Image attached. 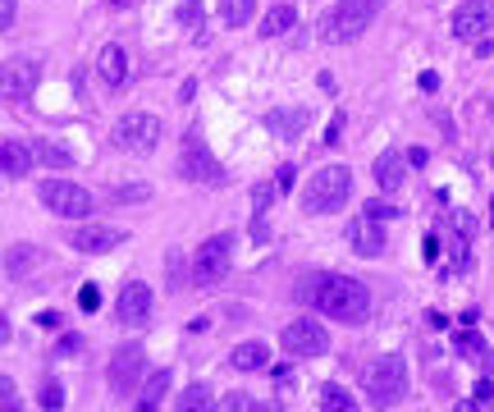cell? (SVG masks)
<instances>
[{
    "mask_svg": "<svg viewBox=\"0 0 494 412\" xmlns=\"http://www.w3.org/2000/svg\"><path fill=\"white\" fill-rule=\"evenodd\" d=\"M37 398H42V407H60V403H64V389H60V385H55V380H46V385H42V394H37Z\"/></svg>",
    "mask_w": 494,
    "mask_h": 412,
    "instance_id": "d6a6232c",
    "label": "cell"
},
{
    "mask_svg": "<svg viewBox=\"0 0 494 412\" xmlns=\"http://www.w3.org/2000/svg\"><path fill=\"white\" fill-rule=\"evenodd\" d=\"M307 110H270L266 115V128L275 133V137H284V143H289V137H303V128H307Z\"/></svg>",
    "mask_w": 494,
    "mask_h": 412,
    "instance_id": "ac0fdd59",
    "label": "cell"
},
{
    "mask_svg": "<svg viewBox=\"0 0 494 412\" xmlns=\"http://www.w3.org/2000/svg\"><path fill=\"white\" fill-rule=\"evenodd\" d=\"M316 307L339 325H362L371 312V289L362 280H348V275H325L316 289Z\"/></svg>",
    "mask_w": 494,
    "mask_h": 412,
    "instance_id": "6da1fadb",
    "label": "cell"
},
{
    "mask_svg": "<svg viewBox=\"0 0 494 412\" xmlns=\"http://www.w3.org/2000/svg\"><path fill=\"white\" fill-rule=\"evenodd\" d=\"M376 14H380V0H339V5H334L316 28H321L325 42L348 46V42H358V37L376 23Z\"/></svg>",
    "mask_w": 494,
    "mask_h": 412,
    "instance_id": "7a4b0ae2",
    "label": "cell"
},
{
    "mask_svg": "<svg viewBox=\"0 0 494 412\" xmlns=\"http://www.w3.org/2000/svg\"><path fill=\"white\" fill-rule=\"evenodd\" d=\"M115 5H133V0H115Z\"/></svg>",
    "mask_w": 494,
    "mask_h": 412,
    "instance_id": "f6af8a7d",
    "label": "cell"
},
{
    "mask_svg": "<svg viewBox=\"0 0 494 412\" xmlns=\"http://www.w3.org/2000/svg\"><path fill=\"white\" fill-rule=\"evenodd\" d=\"M275 183H279V192H289L294 188V165H279L275 170Z\"/></svg>",
    "mask_w": 494,
    "mask_h": 412,
    "instance_id": "8d00e7d4",
    "label": "cell"
},
{
    "mask_svg": "<svg viewBox=\"0 0 494 412\" xmlns=\"http://www.w3.org/2000/svg\"><path fill=\"white\" fill-rule=\"evenodd\" d=\"M407 161H412V165H426V161H431V152H426V147H412V152H407Z\"/></svg>",
    "mask_w": 494,
    "mask_h": 412,
    "instance_id": "7bdbcfd3",
    "label": "cell"
},
{
    "mask_svg": "<svg viewBox=\"0 0 494 412\" xmlns=\"http://www.w3.org/2000/svg\"><path fill=\"white\" fill-rule=\"evenodd\" d=\"M220 19L229 28H247L256 19V0H220Z\"/></svg>",
    "mask_w": 494,
    "mask_h": 412,
    "instance_id": "603a6c76",
    "label": "cell"
},
{
    "mask_svg": "<svg viewBox=\"0 0 494 412\" xmlns=\"http://www.w3.org/2000/svg\"><path fill=\"white\" fill-rule=\"evenodd\" d=\"M316 403H321V407H330V412H348V407H352V394H348L343 385H321Z\"/></svg>",
    "mask_w": 494,
    "mask_h": 412,
    "instance_id": "484cf974",
    "label": "cell"
},
{
    "mask_svg": "<svg viewBox=\"0 0 494 412\" xmlns=\"http://www.w3.org/2000/svg\"><path fill=\"white\" fill-rule=\"evenodd\" d=\"M453 349L462 353V358H471L480 371H489V349H485V343H480V334L476 330H462L458 339H453Z\"/></svg>",
    "mask_w": 494,
    "mask_h": 412,
    "instance_id": "7402d4cb",
    "label": "cell"
},
{
    "mask_svg": "<svg viewBox=\"0 0 494 412\" xmlns=\"http://www.w3.org/2000/svg\"><path fill=\"white\" fill-rule=\"evenodd\" d=\"M14 19H19V0H0V28H14Z\"/></svg>",
    "mask_w": 494,
    "mask_h": 412,
    "instance_id": "836d02e7",
    "label": "cell"
},
{
    "mask_svg": "<svg viewBox=\"0 0 494 412\" xmlns=\"http://www.w3.org/2000/svg\"><path fill=\"white\" fill-rule=\"evenodd\" d=\"M124 239H128V229H119V225H83L74 239H69V248H79V252L97 257V252H110V248H119Z\"/></svg>",
    "mask_w": 494,
    "mask_h": 412,
    "instance_id": "7c38bea8",
    "label": "cell"
},
{
    "mask_svg": "<svg viewBox=\"0 0 494 412\" xmlns=\"http://www.w3.org/2000/svg\"><path fill=\"white\" fill-rule=\"evenodd\" d=\"M119 321L124 325H143L147 316H152V289L143 285V280H128L124 289H119Z\"/></svg>",
    "mask_w": 494,
    "mask_h": 412,
    "instance_id": "4fadbf2b",
    "label": "cell"
},
{
    "mask_svg": "<svg viewBox=\"0 0 494 412\" xmlns=\"http://www.w3.org/2000/svg\"><path fill=\"white\" fill-rule=\"evenodd\" d=\"M294 23H298V10H294V5H275V10L261 19V37H284Z\"/></svg>",
    "mask_w": 494,
    "mask_h": 412,
    "instance_id": "44dd1931",
    "label": "cell"
},
{
    "mask_svg": "<svg viewBox=\"0 0 494 412\" xmlns=\"http://www.w3.org/2000/svg\"><path fill=\"white\" fill-rule=\"evenodd\" d=\"M234 266V239L229 234H216V239H206L192 257V285L197 289H216L225 285V275Z\"/></svg>",
    "mask_w": 494,
    "mask_h": 412,
    "instance_id": "5b68a950",
    "label": "cell"
},
{
    "mask_svg": "<svg viewBox=\"0 0 494 412\" xmlns=\"http://www.w3.org/2000/svg\"><path fill=\"white\" fill-rule=\"evenodd\" d=\"M476 403H494V385H489V380L476 385Z\"/></svg>",
    "mask_w": 494,
    "mask_h": 412,
    "instance_id": "f35d334b",
    "label": "cell"
},
{
    "mask_svg": "<svg viewBox=\"0 0 494 412\" xmlns=\"http://www.w3.org/2000/svg\"><path fill=\"white\" fill-rule=\"evenodd\" d=\"M440 257V239L435 234H426V261H435Z\"/></svg>",
    "mask_w": 494,
    "mask_h": 412,
    "instance_id": "ee69618b",
    "label": "cell"
},
{
    "mask_svg": "<svg viewBox=\"0 0 494 412\" xmlns=\"http://www.w3.org/2000/svg\"><path fill=\"white\" fill-rule=\"evenodd\" d=\"M362 211H367V216H376V220H394V216H403L398 206H394V201H385V197H371V201L362 206Z\"/></svg>",
    "mask_w": 494,
    "mask_h": 412,
    "instance_id": "4dcf8cb0",
    "label": "cell"
},
{
    "mask_svg": "<svg viewBox=\"0 0 494 412\" xmlns=\"http://www.w3.org/2000/svg\"><path fill=\"white\" fill-rule=\"evenodd\" d=\"M97 79H101V88H110V92H119L124 83H128V55H124V46H101V55H97Z\"/></svg>",
    "mask_w": 494,
    "mask_h": 412,
    "instance_id": "5bb4252c",
    "label": "cell"
},
{
    "mask_svg": "<svg viewBox=\"0 0 494 412\" xmlns=\"http://www.w3.org/2000/svg\"><path fill=\"white\" fill-rule=\"evenodd\" d=\"M348 192H352V170L348 165H325L321 174H312V183L303 192V211L307 216H330L348 201Z\"/></svg>",
    "mask_w": 494,
    "mask_h": 412,
    "instance_id": "3957f363",
    "label": "cell"
},
{
    "mask_svg": "<svg viewBox=\"0 0 494 412\" xmlns=\"http://www.w3.org/2000/svg\"><path fill=\"white\" fill-rule=\"evenodd\" d=\"M110 143H115L119 152L147 156V152H156V143H161V119H156V115H147V110H128V115L115 124Z\"/></svg>",
    "mask_w": 494,
    "mask_h": 412,
    "instance_id": "8992f818",
    "label": "cell"
},
{
    "mask_svg": "<svg viewBox=\"0 0 494 412\" xmlns=\"http://www.w3.org/2000/svg\"><path fill=\"white\" fill-rule=\"evenodd\" d=\"M179 23L183 28H201L206 23V10L197 5V0H183V5H179Z\"/></svg>",
    "mask_w": 494,
    "mask_h": 412,
    "instance_id": "1f68e13d",
    "label": "cell"
},
{
    "mask_svg": "<svg viewBox=\"0 0 494 412\" xmlns=\"http://www.w3.org/2000/svg\"><path fill=\"white\" fill-rule=\"evenodd\" d=\"M385 220H376V216H358L348 225V243L358 248L362 257H380L385 252V229H380Z\"/></svg>",
    "mask_w": 494,
    "mask_h": 412,
    "instance_id": "9a60e30c",
    "label": "cell"
},
{
    "mask_svg": "<svg viewBox=\"0 0 494 412\" xmlns=\"http://www.w3.org/2000/svg\"><path fill=\"white\" fill-rule=\"evenodd\" d=\"M238 371H266L270 367V353H266V343H238V349H234V358H229Z\"/></svg>",
    "mask_w": 494,
    "mask_h": 412,
    "instance_id": "ffe728a7",
    "label": "cell"
},
{
    "mask_svg": "<svg viewBox=\"0 0 494 412\" xmlns=\"http://www.w3.org/2000/svg\"><path fill=\"white\" fill-rule=\"evenodd\" d=\"M489 28H494V5L489 0H467V5L453 14V33L462 42H480Z\"/></svg>",
    "mask_w": 494,
    "mask_h": 412,
    "instance_id": "8fae6325",
    "label": "cell"
},
{
    "mask_svg": "<svg viewBox=\"0 0 494 412\" xmlns=\"http://www.w3.org/2000/svg\"><path fill=\"white\" fill-rule=\"evenodd\" d=\"M37 161H46L51 170H69V165H74V152L51 143V137H42V143H37Z\"/></svg>",
    "mask_w": 494,
    "mask_h": 412,
    "instance_id": "d4e9b609",
    "label": "cell"
},
{
    "mask_svg": "<svg viewBox=\"0 0 494 412\" xmlns=\"http://www.w3.org/2000/svg\"><path fill=\"white\" fill-rule=\"evenodd\" d=\"M179 407H210V389L206 385H188L179 394Z\"/></svg>",
    "mask_w": 494,
    "mask_h": 412,
    "instance_id": "f546056e",
    "label": "cell"
},
{
    "mask_svg": "<svg viewBox=\"0 0 494 412\" xmlns=\"http://www.w3.org/2000/svg\"><path fill=\"white\" fill-rule=\"evenodd\" d=\"M330 349V334L321 330V321H294L284 325V353L289 358H321Z\"/></svg>",
    "mask_w": 494,
    "mask_h": 412,
    "instance_id": "9c48e42d",
    "label": "cell"
},
{
    "mask_svg": "<svg viewBox=\"0 0 494 412\" xmlns=\"http://www.w3.org/2000/svg\"><path fill=\"white\" fill-rule=\"evenodd\" d=\"M37 83V64L33 60H10L5 64V101H23Z\"/></svg>",
    "mask_w": 494,
    "mask_h": 412,
    "instance_id": "e0dca14e",
    "label": "cell"
},
{
    "mask_svg": "<svg viewBox=\"0 0 494 412\" xmlns=\"http://www.w3.org/2000/svg\"><path fill=\"white\" fill-rule=\"evenodd\" d=\"M339 133H343V115H334V124H330V133H325V143H330V147L339 143Z\"/></svg>",
    "mask_w": 494,
    "mask_h": 412,
    "instance_id": "b9f144b4",
    "label": "cell"
},
{
    "mask_svg": "<svg viewBox=\"0 0 494 412\" xmlns=\"http://www.w3.org/2000/svg\"><path fill=\"white\" fill-rule=\"evenodd\" d=\"M23 266H37V252H33V243H14V248H10V275H19Z\"/></svg>",
    "mask_w": 494,
    "mask_h": 412,
    "instance_id": "83f0119b",
    "label": "cell"
},
{
    "mask_svg": "<svg viewBox=\"0 0 494 412\" xmlns=\"http://www.w3.org/2000/svg\"><path fill=\"white\" fill-rule=\"evenodd\" d=\"M37 197H42L46 211H55V216H64V220H83V216L97 211V197H92L83 183H69V179H46V183L37 188Z\"/></svg>",
    "mask_w": 494,
    "mask_h": 412,
    "instance_id": "277c9868",
    "label": "cell"
},
{
    "mask_svg": "<svg viewBox=\"0 0 494 412\" xmlns=\"http://www.w3.org/2000/svg\"><path fill=\"white\" fill-rule=\"evenodd\" d=\"M79 349H83V339H79V334H69V339L60 343V358H64V353H79Z\"/></svg>",
    "mask_w": 494,
    "mask_h": 412,
    "instance_id": "60d3db41",
    "label": "cell"
},
{
    "mask_svg": "<svg viewBox=\"0 0 494 412\" xmlns=\"http://www.w3.org/2000/svg\"><path fill=\"white\" fill-rule=\"evenodd\" d=\"M143 371H147V358H143V349H137V343H124V349L110 358V385H115L119 394L137 389V380H143Z\"/></svg>",
    "mask_w": 494,
    "mask_h": 412,
    "instance_id": "30bf717a",
    "label": "cell"
},
{
    "mask_svg": "<svg viewBox=\"0 0 494 412\" xmlns=\"http://www.w3.org/2000/svg\"><path fill=\"white\" fill-rule=\"evenodd\" d=\"M0 403H5L10 412L19 407V398H14V380H10V376H0Z\"/></svg>",
    "mask_w": 494,
    "mask_h": 412,
    "instance_id": "d590c367",
    "label": "cell"
},
{
    "mask_svg": "<svg viewBox=\"0 0 494 412\" xmlns=\"http://www.w3.org/2000/svg\"><path fill=\"white\" fill-rule=\"evenodd\" d=\"M165 270H170V289H174V285H183V257H179V252H170V257H165Z\"/></svg>",
    "mask_w": 494,
    "mask_h": 412,
    "instance_id": "e575fe53",
    "label": "cell"
},
{
    "mask_svg": "<svg viewBox=\"0 0 494 412\" xmlns=\"http://www.w3.org/2000/svg\"><path fill=\"white\" fill-rule=\"evenodd\" d=\"M407 165H412V161H407L403 152H380V156H376V183H380V188H398V183L407 179Z\"/></svg>",
    "mask_w": 494,
    "mask_h": 412,
    "instance_id": "d6986e66",
    "label": "cell"
},
{
    "mask_svg": "<svg viewBox=\"0 0 494 412\" xmlns=\"http://www.w3.org/2000/svg\"><path fill=\"white\" fill-rule=\"evenodd\" d=\"M179 174L183 179H192V183H225V165L216 161V156H210V147L201 143V137L197 133H188L183 137V152H179Z\"/></svg>",
    "mask_w": 494,
    "mask_h": 412,
    "instance_id": "ba28073f",
    "label": "cell"
},
{
    "mask_svg": "<svg viewBox=\"0 0 494 412\" xmlns=\"http://www.w3.org/2000/svg\"><path fill=\"white\" fill-rule=\"evenodd\" d=\"M367 394H371L376 407H394L407 394V367H403V358H376L367 367Z\"/></svg>",
    "mask_w": 494,
    "mask_h": 412,
    "instance_id": "52a82bcc",
    "label": "cell"
},
{
    "mask_svg": "<svg viewBox=\"0 0 494 412\" xmlns=\"http://www.w3.org/2000/svg\"><path fill=\"white\" fill-rule=\"evenodd\" d=\"M275 197H279V183H275V179H270V183H256V188H252V211H256V220L266 216V206H270Z\"/></svg>",
    "mask_w": 494,
    "mask_h": 412,
    "instance_id": "4316f807",
    "label": "cell"
},
{
    "mask_svg": "<svg viewBox=\"0 0 494 412\" xmlns=\"http://www.w3.org/2000/svg\"><path fill=\"white\" fill-rule=\"evenodd\" d=\"M110 197H115V201H147V197H152V183H119Z\"/></svg>",
    "mask_w": 494,
    "mask_h": 412,
    "instance_id": "f1b7e54d",
    "label": "cell"
},
{
    "mask_svg": "<svg viewBox=\"0 0 494 412\" xmlns=\"http://www.w3.org/2000/svg\"><path fill=\"white\" fill-rule=\"evenodd\" d=\"M220 407H256V403H252V398H247V394H229V398H225V403H220Z\"/></svg>",
    "mask_w": 494,
    "mask_h": 412,
    "instance_id": "ab89813d",
    "label": "cell"
},
{
    "mask_svg": "<svg viewBox=\"0 0 494 412\" xmlns=\"http://www.w3.org/2000/svg\"><path fill=\"white\" fill-rule=\"evenodd\" d=\"M170 385H174V371H152V376H147V385L137 389V394H143V407H156V403L170 394Z\"/></svg>",
    "mask_w": 494,
    "mask_h": 412,
    "instance_id": "cb8c5ba5",
    "label": "cell"
},
{
    "mask_svg": "<svg viewBox=\"0 0 494 412\" xmlns=\"http://www.w3.org/2000/svg\"><path fill=\"white\" fill-rule=\"evenodd\" d=\"M97 303H101V294H97V289L88 285V289L79 294V307H83V312H97Z\"/></svg>",
    "mask_w": 494,
    "mask_h": 412,
    "instance_id": "74e56055",
    "label": "cell"
},
{
    "mask_svg": "<svg viewBox=\"0 0 494 412\" xmlns=\"http://www.w3.org/2000/svg\"><path fill=\"white\" fill-rule=\"evenodd\" d=\"M33 161H37V147L19 143V137H5V143H0V165H5V179H23L33 170Z\"/></svg>",
    "mask_w": 494,
    "mask_h": 412,
    "instance_id": "2e32d148",
    "label": "cell"
}]
</instances>
